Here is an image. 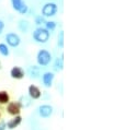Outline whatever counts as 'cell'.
Segmentation results:
<instances>
[{
    "label": "cell",
    "instance_id": "1",
    "mask_svg": "<svg viewBox=\"0 0 123 130\" xmlns=\"http://www.w3.org/2000/svg\"><path fill=\"white\" fill-rule=\"evenodd\" d=\"M51 32H48L44 26H38L32 33V37L39 44H45L48 42Z\"/></svg>",
    "mask_w": 123,
    "mask_h": 130
},
{
    "label": "cell",
    "instance_id": "10",
    "mask_svg": "<svg viewBox=\"0 0 123 130\" xmlns=\"http://www.w3.org/2000/svg\"><path fill=\"white\" fill-rule=\"evenodd\" d=\"M28 95L30 96L32 100H39V99H41V96H42V92L39 86L31 84L28 89Z\"/></svg>",
    "mask_w": 123,
    "mask_h": 130
},
{
    "label": "cell",
    "instance_id": "18",
    "mask_svg": "<svg viewBox=\"0 0 123 130\" xmlns=\"http://www.w3.org/2000/svg\"><path fill=\"white\" fill-rule=\"evenodd\" d=\"M57 26V23L55 22V21H52V20H46V22L44 23V27L47 30L48 32H53L55 31V28Z\"/></svg>",
    "mask_w": 123,
    "mask_h": 130
},
{
    "label": "cell",
    "instance_id": "15",
    "mask_svg": "<svg viewBox=\"0 0 123 130\" xmlns=\"http://www.w3.org/2000/svg\"><path fill=\"white\" fill-rule=\"evenodd\" d=\"M10 102V95L8 91L6 90H1L0 91V105H6Z\"/></svg>",
    "mask_w": 123,
    "mask_h": 130
},
{
    "label": "cell",
    "instance_id": "12",
    "mask_svg": "<svg viewBox=\"0 0 123 130\" xmlns=\"http://www.w3.org/2000/svg\"><path fill=\"white\" fill-rule=\"evenodd\" d=\"M18 103H19L21 108H28L29 106H31L32 99L29 95H21L18 100Z\"/></svg>",
    "mask_w": 123,
    "mask_h": 130
},
{
    "label": "cell",
    "instance_id": "24",
    "mask_svg": "<svg viewBox=\"0 0 123 130\" xmlns=\"http://www.w3.org/2000/svg\"><path fill=\"white\" fill-rule=\"evenodd\" d=\"M0 119H1V113H0Z\"/></svg>",
    "mask_w": 123,
    "mask_h": 130
},
{
    "label": "cell",
    "instance_id": "2",
    "mask_svg": "<svg viewBox=\"0 0 123 130\" xmlns=\"http://www.w3.org/2000/svg\"><path fill=\"white\" fill-rule=\"evenodd\" d=\"M53 57L48 50L46 49H40L36 54V63L39 67H47L52 62Z\"/></svg>",
    "mask_w": 123,
    "mask_h": 130
},
{
    "label": "cell",
    "instance_id": "23",
    "mask_svg": "<svg viewBox=\"0 0 123 130\" xmlns=\"http://www.w3.org/2000/svg\"><path fill=\"white\" fill-rule=\"evenodd\" d=\"M1 68H2V66H1V61H0V70H1Z\"/></svg>",
    "mask_w": 123,
    "mask_h": 130
},
{
    "label": "cell",
    "instance_id": "3",
    "mask_svg": "<svg viewBox=\"0 0 123 130\" xmlns=\"http://www.w3.org/2000/svg\"><path fill=\"white\" fill-rule=\"evenodd\" d=\"M57 11H58V6L55 2H46L42 7L41 14L45 18H52L54 15H56Z\"/></svg>",
    "mask_w": 123,
    "mask_h": 130
},
{
    "label": "cell",
    "instance_id": "22",
    "mask_svg": "<svg viewBox=\"0 0 123 130\" xmlns=\"http://www.w3.org/2000/svg\"><path fill=\"white\" fill-rule=\"evenodd\" d=\"M5 22H3L2 20H0V35H1V33L3 32V30H5Z\"/></svg>",
    "mask_w": 123,
    "mask_h": 130
},
{
    "label": "cell",
    "instance_id": "11",
    "mask_svg": "<svg viewBox=\"0 0 123 130\" xmlns=\"http://www.w3.org/2000/svg\"><path fill=\"white\" fill-rule=\"evenodd\" d=\"M22 122V117L20 115H17V116H13L12 119H10L9 121H7V128L10 130L16 129L17 127H19Z\"/></svg>",
    "mask_w": 123,
    "mask_h": 130
},
{
    "label": "cell",
    "instance_id": "13",
    "mask_svg": "<svg viewBox=\"0 0 123 130\" xmlns=\"http://www.w3.org/2000/svg\"><path fill=\"white\" fill-rule=\"evenodd\" d=\"M28 74L30 75V78L32 79H39L40 75H41V70H40V67L38 66H30L28 69Z\"/></svg>",
    "mask_w": 123,
    "mask_h": 130
},
{
    "label": "cell",
    "instance_id": "16",
    "mask_svg": "<svg viewBox=\"0 0 123 130\" xmlns=\"http://www.w3.org/2000/svg\"><path fill=\"white\" fill-rule=\"evenodd\" d=\"M53 69L54 71H57V72H59L64 69V60H63V56L58 57V58H56L55 61H54V64H53Z\"/></svg>",
    "mask_w": 123,
    "mask_h": 130
},
{
    "label": "cell",
    "instance_id": "20",
    "mask_svg": "<svg viewBox=\"0 0 123 130\" xmlns=\"http://www.w3.org/2000/svg\"><path fill=\"white\" fill-rule=\"evenodd\" d=\"M57 44H58L59 48H64V31L59 32L58 38H57Z\"/></svg>",
    "mask_w": 123,
    "mask_h": 130
},
{
    "label": "cell",
    "instance_id": "21",
    "mask_svg": "<svg viewBox=\"0 0 123 130\" xmlns=\"http://www.w3.org/2000/svg\"><path fill=\"white\" fill-rule=\"evenodd\" d=\"M0 130H7V122L0 119Z\"/></svg>",
    "mask_w": 123,
    "mask_h": 130
},
{
    "label": "cell",
    "instance_id": "5",
    "mask_svg": "<svg viewBox=\"0 0 123 130\" xmlns=\"http://www.w3.org/2000/svg\"><path fill=\"white\" fill-rule=\"evenodd\" d=\"M6 44L9 46V47L12 48H17L18 46L21 44V37L17 33H13V32H10L6 35Z\"/></svg>",
    "mask_w": 123,
    "mask_h": 130
},
{
    "label": "cell",
    "instance_id": "9",
    "mask_svg": "<svg viewBox=\"0 0 123 130\" xmlns=\"http://www.w3.org/2000/svg\"><path fill=\"white\" fill-rule=\"evenodd\" d=\"M10 77L14 79V80H21V79L25 77V71L19 66H14L10 70Z\"/></svg>",
    "mask_w": 123,
    "mask_h": 130
},
{
    "label": "cell",
    "instance_id": "19",
    "mask_svg": "<svg viewBox=\"0 0 123 130\" xmlns=\"http://www.w3.org/2000/svg\"><path fill=\"white\" fill-rule=\"evenodd\" d=\"M46 22V18L43 17L42 14H39L34 18V23L38 25V26H42V25H44V23Z\"/></svg>",
    "mask_w": 123,
    "mask_h": 130
},
{
    "label": "cell",
    "instance_id": "17",
    "mask_svg": "<svg viewBox=\"0 0 123 130\" xmlns=\"http://www.w3.org/2000/svg\"><path fill=\"white\" fill-rule=\"evenodd\" d=\"M0 55L3 57H8L10 55V49L9 46L6 43H0Z\"/></svg>",
    "mask_w": 123,
    "mask_h": 130
},
{
    "label": "cell",
    "instance_id": "14",
    "mask_svg": "<svg viewBox=\"0 0 123 130\" xmlns=\"http://www.w3.org/2000/svg\"><path fill=\"white\" fill-rule=\"evenodd\" d=\"M18 28H19L20 32H22V33H27L29 31V28H30V22L24 19L19 20V22H18Z\"/></svg>",
    "mask_w": 123,
    "mask_h": 130
},
{
    "label": "cell",
    "instance_id": "6",
    "mask_svg": "<svg viewBox=\"0 0 123 130\" xmlns=\"http://www.w3.org/2000/svg\"><path fill=\"white\" fill-rule=\"evenodd\" d=\"M39 115L41 116L42 118H50L51 116L53 115V111H54V108L53 106L48 105V104H42V105L39 106Z\"/></svg>",
    "mask_w": 123,
    "mask_h": 130
},
{
    "label": "cell",
    "instance_id": "8",
    "mask_svg": "<svg viewBox=\"0 0 123 130\" xmlns=\"http://www.w3.org/2000/svg\"><path fill=\"white\" fill-rule=\"evenodd\" d=\"M21 109L22 108L20 107L19 103L18 102H9L7 104V113L11 116H17V115H20Z\"/></svg>",
    "mask_w": 123,
    "mask_h": 130
},
{
    "label": "cell",
    "instance_id": "7",
    "mask_svg": "<svg viewBox=\"0 0 123 130\" xmlns=\"http://www.w3.org/2000/svg\"><path fill=\"white\" fill-rule=\"evenodd\" d=\"M54 79H55V74H54V72H51V71L44 72V73L42 74V83H43V85H44L45 88H47V89L52 88Z\"/></svg>",
    "mask_w": 123,
    "mask_h": 130
},
{
    "label": "cell",
    "instance_id": "4",
    "mask_svg": "<svg viewBox=\"0 0 123 130\" xmlns=\"http://www.w3.org/2000/svg\"><path fill=\"white\" fill-rule=\"evenodd\" d=\"M11 1V6L12 9L14 11L19 12L20 14H27L29 12V6L24 2V0H10Z\"/></svg>",
    "mask_w": 123,
    "mask_h": 130
}]
</instances>
